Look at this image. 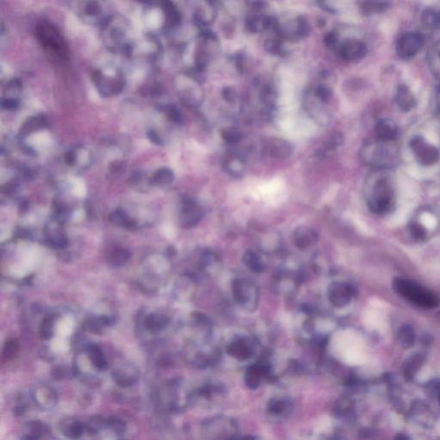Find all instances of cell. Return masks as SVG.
<instances>
[{
	"instance_id": "6da1fadb",
	"label": "cell",
	"mask_w": 440,
	"mask_h": 440,
	"mask_svg": "<svg viewBox=\"0 0 440 440\" xmlns=\"http://www.w3.org/2000/svg\"><path fill=\"white\" fill-rule=\"evenodd\" d=\"M395 291L414 306L423 309H433L439 306V299L434 293L416 283L404 279L393 281Z\"/></svg>"
},
{
	"instance_id": "7a4b0ae2",
	"label": "cell",
	"mask_w": 440,
	"mask_h": 440,
	"mask_svg": "<svg viewBox=\"0 0 440 440\" xmlns=\"http://www.w3.org/2000/svg\"><path fill=\"white\" fill-rule=\"evenodd\" d=\"M309 25L306 17L301 15L293 18L277 19L275 29L273 33L276 36L290 43H297L306 38L309 34Z\"/></svg>"
},
{
	"instance_id": "3957f363",
	"label": "cell",
	"mask_w": 440,
	"mask_h": 440,
	"mask_svg": "<svg viewBox=\"0 0 440 440\" xmlns=\"http://www.w3.org/2000/svg\"><path fill=\"white\" fill-rule=\"evenodd\" d=\"M37 38L44 47L49 49L60 57L67 55L66 43L60 34L50 23H42L37 28Z\"/></svg>"
},
{
	"instance_id": "277c9868",
	"label": "cell",
	"mask_w": 440,
	"mask_h": 440,
	"mask_svg": "<svg viewBox=\"0 0 440 440\" xmlns=\"http://www.w3.org/2000/svg\"><path fill=\"white\" fill-rule=\"evenodd\" d=\"M231 286L234 299L238 305L249 309L257 306L258 291L253 283L248 279H237Z\"/></svg>"
},
{
	"instance_id": "5b68a950",
	"label": "cell",
	"mask_w": 440,
	"mask_h": 440,
	"mask_svg": "<svg viewBox=\"0 0 440 440\" xmlns=\"http://www.w3.org/2000/svg\"><path fill=\"white\" fill-rule=\"evenodd\" d=\"M196 54V61L199 69H206L213 57L217 55L220 50V44L218 38L214 34L207 32L203 35Z\"/></svg>"
},
{
	"instance_id": "8992f818",
	"label": "cell",
	"mask_w": 440,
	"mask_h": 440,
	"mask_svg": "<svg viewBox=\"0 0 440 440\" xmlns=\"http://www.w3.org/2000/svg\"><path fill=\"white\" fill-rule=\"evenodd\" d=\"M334 49L340 58L346 61H355L362 59L366 54L367 47L360 40L348 38L342 42L338 40Z\"/></svg>"
},
{
	"instance_id": "52a82bcc",
	"label": "cell",
	"mask_w": 440,
	"mask_h": 440,
	"mask_svg": "<svg viewBox=\"0 0 440 440\" xmlns=\"http://www.w3.org/2000/svg\"><path fill=\"white\" fill-rule=\"evenodd\" d=\"M203 216V208L200 204L192 198L184 199L180 214V224L182 228L190 229L197 225Z\"/></svg>"
},
{
	"instance_id": "ba28073f",
	"label": "cell",
	"mask_w": 440,
	"mask_h": 440,
	"mask_svg": "<svg viewBox=\"0 0 440 440\" xmlns=\"http://www.w3.org/2000/svg\"><path fill=\"white\" fill-rule=\"evenodd\" d=\"M353 296L354 288L348 283H333L328 290L329 302L337 308L348 306Z\"/></svg>"
},
{
	"instance_id": "9c48e42d",
	"label": "cell",
	"mask_w": 440,
	"mask_h": 440,
	"mask_svg": "<svg viewBox=\"0 0 440 440\" xmlns=\"http://www.w3.org/2000/svg\"><path fill=\"white\" fill-rule=\"evenodd\" d=\"M327 104L317 98L311 89L306 94L305 97V106L307 113L310 115L315 122L319 124H325L329 121V113L327 110Z\"/></svg>"
},
{
	"instance_id": "30bf717a",
	"label": "cell",
	"mask_w": 440,
	"mask_h": 440,
	"mask_svg": "<svg viewBox=\"0 0 440 440\" xmlns=\"http://www.w3.org/2000/svg\"><path fill=\"white\" fill-rule=\"evenodd\" d=\"M423 43V37L420 34H405L398 41V54L404 59L414 57L421 49Z\"/></svg>"
},
{
	"instance_id": "8fae6325",
	"label": "cell",
	"mask_w": 440,
	"mask_h": 440,
	"mask_svg": "<svg viewBox=\"0 0 440 440\" xmlns=\"http://www.w3.org/2000/svg\"><path fill=\"white\" fill-rule=\"evenodd\" d=\"M319 235L314 229L306 225L297 227L293 233V241L299 250H306L317 243Z\"/></svg>"
},
{
	"instance_id": "7c38bea8",
	"label": "cell",
	"mask_w": 440,
	"mask_h": 440,
	"mask_svg": "<svg viewBox=\"0 0 440 440\" xmlns=\"http://www.w3.org/2000/svg\"><path fill=\"white\" fill-rule=\"evenodd\" d=\"M266 151L270 157L278 160H286L292 157L293 147L292 144L286 139L273 138L266 145Z\"/></svg>"
},
{
	"instance_id": "4fadbf2b",
	"label": "cell",
	"mask_w": 440,
	"mask_h": 440,
	"mask_svg": "<svg viewBox=\"0 0 440 440\" xmlns=\"http://www.w3.org/2000/svg\"><path fill=\"white\" fill-rule=\"evenodd\" d=\"M223 168L230 176L238 179L245 175L246 163L241 155L231 152L223 159Z\"/></svg>"
},
{
	"instance_id": "5bb4252c",
	"label": "cell",
	"mask_w": 440,
	"mask_h": 440,
	"mask_svg": "<svg viewBox=\"0 0 440 440\" xmlns=\"http://www.w3.org/2000/svg\"><path fill=\"white\" fill-rule=\"evenodd\" d=\"M270 374V368L265 363H257L251 365L247 370L244 376V382L247 386L255 390L259 387L263 378H267Z\"/></svg>"
},
{
	"instance_id": "9a60e30c",
	"label": "cell",
	"mask_w": 440,
	"mask_h": 440,
	"mask_svg": "<svg viewBox=\"0 0 440 440\" xmlns=\"http://www.w3.org/2000/svg\"><path fill=\"white\" fill-rule=\"evenodd\" d=\"M115 383L121 387H130L138 379V370L132 365H126L113 372Z\"/></svg>"
},
{
	"instance_id": "2e32d148",
	"label": "cell",
	"mask_w": 440,
	"mask_h": 440,
	"mask_svg": "<svg viewBox=\"0 0 440 440\" xmlns=\"http://www.w3.org/2000/svg\"><path fill=\"white\" fill-rule=\"evenodd\" d=\"M228 354L238 360H245L252 355V348L244 339H238L231 342L227 348Z\"/></svg>"
},
{
	"instance_id": "e0dca14e",
	"label": "cell",
	"mask_w": 440,
	"mask_h": 440,
	"mask_svg": "<svg viewBox=\"0 0 440 440\" xmlns=\"http://www.w3.org/2000/svg\"><path fill=\"white\" fill-rule=\"evenodd\" d=\"M131 258V253L129 250L121 247H115L110 250L107 255V260L112 266H122L128 263Z\"/></svg>"
},
{
	"instance_id": "ac0fdd59",
	"label": "cell",
	"mask_w": 440,
	"mask_h": 440,
	"mask_svg": "<svg viewBox=\"0 0 440 440\" xmlns=\"http://www.w3.org/2000/svg\"><path fill=\"white\" fill-rule=\"evenodd\" d=\"M243 264L254 273H262L265 268L262 257L253 250H247L243 254Z\"/></svg>"
},
{
	"instance_id": "d6986e66",
	"label": "cell",
	"mask_w": 440,
	"mask_h": 440,
	"mask_svg": "<svg viewBox=\"0 0 440 440\" xmlns=\"http://www.w3.org/2000/svg\"><path fill=\"white\" fill-rule=\"evenodd\" d=\"M109 220L111 223H115L118 226L126 228L128 230L136 229V222L132 219H130L123 209L118 208L109 214Z\"/></svg>"
},
{
	"instance_id": "ffe728a7",
	"label": "cell",
	"mask_w": 440,
	"mask_h": 440,
	"mask_svg": "<svg viewBox=\"0 0 440 440\" xmlns=\"http://www.w3.org/2000/svg\"><path fill=\"white\" fill-rule=\"evenodd\" d=\"M89 358L92 365L99 371H104L108 368V363L102 349L98 346L91 345L89 347Z\"/></svg>"
},
{
	"instance_id": "44dd1931",
	"label": "cell",
	"mask_w": 440,
	"mask_h": 440,
	"mask_svg": "<svg viewBox=\"0 0 440 440\" xmlns=\"http://www.w3.org/2000/svg\"><path fill=\"white\" fill-rule=\"evenodd\" d=\"M168 322L169 319L165 315L161 314H151L146 316L144 324L145 329H148L149 331L156 332L165 328Z\"/></svg>"
},
{
	"instance_id": "7402d4cb",
	"label": "cell",
	"mask_w": 440,
	"mask_h": 440,
	"mask_svg": "<svg viewBox=\"0 0 440 440\" xmlns=\"http://www.w3.org/2000/svg\"><path fill=\"white\" fill-rule=\"evenodd\" d=\"M174 180L173 171L168 168H162L156 171L151 178V184L154 186H165Z\"/></svg>"
},
{
	"instance_id": "603a6c76",
	"label": "cell",
	"mask_w": 440,
	"mask_h": 440,
	"mask_svg": "<svg viewBox=\"0 0 440 440\" xmlns=\"http://www.w3.org/2000/svg\"><path fill=\"white\" fill-rule=\"evenodd\" d=\"M46 126V119L43 115L33 116L29 120H27L25 123L23 124L22 129H21V132L23 134H29L33 132L45 128Z\"/></svg>"
},
{
	"instance_id": "cb8c5ba5",
	"label": "cell",
	"mask_w": 440,
	"mask_h": 440,
	"mask_svg": "<svg viewBox=\"0 0 440 440\" xmlns=\"http://www.w3.org/2000/svg\"><path fill=\"white\" fill-rule=\"evenodd\" d=\"M415 334L410 325H403L398 330L397 341L403 348H410L414 345Z\"/></svg>"
},
{
	"instance_id": "d4e9b609",
	"label": "cell",
	"mask_w": 440,
	"mask_h": 440,
	"mask_svg": "<svg viewBox=\"0 0 440 440\" xmlns=\"http://www.w3.org/2000/svg\"><path fill=\"white\" fill-rule=\"evenodd\" d=\"M220 136L223 141L229 145L237 144L243 138V132L234 127H227L222 129L220 131Z\"/></svg>"
},
{
	"instance_id": "484cf974",
	"label": "cell",
	"mask_w": 440,
	"mask_h": 440,
	"mask_svg": "<svg viewBox=\"0 0 440 440\" xmlns=\"http://www.w3.org/2000/svg\"><path fill=\"white\" fill-rule=\"evenodd\" d=\"M114 321L107 316H102L99 318H89L85 322V329L89 332L97 334L101 332L102 327L109 326Z\"/></svg>"
},
{
	"instance_id": "4316f807",
	"label": "cell",
	"mask_w": 440,
	"mask_h": 440,
	"mask_svg": "<svg viewBox=\"0 0 440 440\" xmlns=\"http://www.w3.org/2000/svg\"><path fill=\"white\" fill-rule=\"evenodd\" d=\"M290 405V401L286 398H273L268 402L267 411L270 414L279 415L284 414L288 409Z\"/></svg>"
},
{
	"instance_id": "83f0119b",
	"label": "cell",
	"mask_w": 440,
	"mask_h": 440,
	"mask_svg": "<svg viewBox=\"0 0 440 440\" xmlns=\"http://www.w3.org/2000/svg\"><path fill=\"white\" fill-rule=\"evenodd\" d=\"M423 362L424 358L420 354L414 355L410 359H408L404 365L405 377L407 378H414V375L423 364Z\"/></svg>"
},
{
	"instance_id": "f1b7e54d",
	"label": "cell",
	"mask_w": 440,
	"mask_h": 440,
	"mask_svg": "<svg viewBox=\"0 0 440 440\" xmlns=\"http://www.w3.org/2000/svg\"><path fill=\"white\" fill-rule=\"evenodd\" d=\"M19 352V342L16 339H11L4 344L3 349V358L5 361H11L17 358Z\"/></svg>"
},
{
	"instance_id": "f546056e",
	"label": "cell",
	"mask_w": 440,
	"mask_h": 440,
	"mask_svg": "<svg viewBox=\"0 0 440 440\" xmlns=\"http://www.w3.org/2000/svg\"><path fill=\"white\" fill-rule=\"evenodd\" d=\"M283 42L284 41L282 39H280L278 36L275 35V37L269 38L265 42V44H264L265 49L268 53L274 54V55H282L284 53Z\"/></svg>"
},
{
	"instance_id": "4dcf8cb0",
	"label": "cell",
	"mask_w": 440,
	"mask_h": 440,
	"mask_svg": "<svg viewBox=\"0 0 440 440\" xmlns=\"http://www.w3.org/2000/svg\"><path fill=\"white\" fill-rule=\"evenodd\" d=\"M28 429L30 431L29 436H27L28 440H37L43 437L44 434H47L48 428L44 424L40 421H33L29 425Z\"/></svg>"
},
{
	"instance_id": "1f68e13d",
	"label": "cell",
	"mask_w": 440,
	"mask_h": 440,
	"mask_svg": "<svg viewBox=\"0 0 440 440\" xmlns=\"http://www.w3.org/2000/svg\"><path fill=\"white\" fill-rule=\"evenodd\" d=\"M311 91L317 98L320 99L322 102H325V103H329L330 102L333 92H332L331 88L328 85L318 84L315 87H313Z\"/></svg>"
},
{
	"instance_id": "d6a6232c",
	"label": "cell",
	"mask_w": 440,
	"mask_h": 440,
	"mask_svg": "<svg viewBox=\"0 0 440 440\" xmlns=\"http://www.w3.org/2000/svg\"><path fill=\"white\" fill-rule=\"evenodd\" d=\"M53 315L46 316L43 320L42 325L40 327V335L44 340H48L52 337L53 334Z\"/></svg>"
},
{
	"instance_id": "836d02e7",
	"label": "cell",
	"mask_w": 440,
	"mask_h": 440,
	"mask_svg": "<svg viewBox=\"0 0 440 440\" xmlns=\"http://www.w3.org/2000/svg\"><path fill=\"white\" fill-rule=\"evenodd\" d=\"M105 426H107V419L102 417L101 415H94V416L89 418L86 428L88 429L89 433L95 434Z\"/></svg>"
},
{
	"instance_id": "e575fe53",
	"label": "cell",
	"mask_w": 440,
	"mask_h": 440,
	"mask_svg": "<svg viewBox=\"0 0 440 440\" xmlns=\"http://www.w3.org/2000/svg\"><path fill=\"white\" fill-rule=\"evenodd\" d=\"M423 23L426 26L436 28L440 25V13L436 10L428 9L423 14Z\"/></svg>"
},
{
	"instance_id": "d590c367",
	"label": "cell",
	"mask_w": 440,
	"mask_h": 440,
	"mask_svg": "<svg viewBox=\"0 0 440 440\" xmlns=\"http://www.w3.org/2000/svg\"><path fill=\"white\" fill-rule=\"evenodd\" d=\"M86 428V426H85L84 424L79 422V421H75V422L70 424L69 426L66 427L65 434L72 439H78V438L82 436Z\"/></svg>"
},
{
	"instance_id": "8d00e7d4",
	"label": "cell",
	"mask_w": 440,
	"mask_h": 440,
	"mask_svg": "<svg viewBox=\"0 0 440 440\" xmlns=\"http://www.w3.org/2000/svg\"><path fill=\"white\" fill-rule=\"evenodd\" d=\"M107 426L117 434H124L127 428V423L125 421L121 418L115 416H112L107 419Z\"/></svg>"
},
{
	"instance_id": "74e56055",
	"label": "cell",
	"mask_w": 440,
	"mask_h": 440,
	"mask_svg": "<svg viewBox=\"0 0 440 440\" xmlns=\"http://www.w3.org/2000/svg\"><path fill=\"white\" fill-rule=\"evenodd\" d=\"M429 60L434 69L440 71V42L433 46L429 53Z\"/></svg>"
},
{
	"instance_id": "f35d334b",
	"label": "cell",
	"mask_w": 440,
	"mask_h": 440,
	"mask_svg": "<svg viewBox=\"0 0 440 440\" xmlns=\"http://www.w3.org/2000/svg\"><path fill=\"white\" fill-rule=\"evenodd\" d=\"M164 111L165 112L167 118L171 122L176 123V124H180L182 122V115H181V111L179 109H176L174 106L165 108Z\"/></svg>"
},
{
	"instance_id": "ab89813d",
	"label": "cell",
	"mask_w": 440,
	"mask_h": 440,
	"mask_svg": "<svg viewBox=\"0 0 440 440\" xmlns=\"http://www.w3.org/2000/svg\"><path fill=\"white\" fill-rule=\"evenodd\" d=\"M421 221L422 224L427 227V229H434V227L437 225V220L428 213H425L421 215Z\"/></svg>"
},
{
	"instance_id": "60d3db41",
	"label": "cell",
	"mask_w": 440,
	"mask_h": 440,
	"mask_svg": "<svg viewBox=\"0 0 440 440\" xmlns=\"http://www.w3.org/2000/svg\"><path fill=\"white\" fill-rule=\"evenodd\" d=\"M342 142V138L340 137V135L333 134L331 137H329L327 140L325 146H324V151H330L334 150L336 147H338L340 144Z\"/></svg>"
},
{
	"instance_id": "b9f144b4",
	"label": "cell",
	"mask_w": 440,
	"mask_h": 440,
	"mask_svg": "<svg viewBox=\"0 0 440 440\" xmlns=\"http://www.w3.org/2000/svg\"><path fill=\"white\" fill-rule=\"evenodd\" d=\"M222 96L225 102L228 103H233L236 102L237 94H236L235 89L230 88V87H226L222 90Z\"/></svg>"
},
{
	"instance_id": "7bdbcfd3",
	"label": "cell",
	"mask_w": 440,
	"mask_h": 440,
	"mask_svg": "<svg viewBox=\"0 0 440 440\" xmlns=\"http://www.w3.org/2000/svg\"><path fill=\"white\" fill-rule=\"evenodd\" d=\"M2 108L9 111H14L16 109H18L19 107V102L15 99H4L1 102Z\"/></svg>"
},
{
	"instance_id": "ee69618b",
	"label": "cell",
	"mask_w": 440,
	"mask_h": 440,
	"mask_svg": "<svg viewBox=\"0 0 440 440\" xmlns=\"http://www.w3.org/2000/svg\"><path fill=\"white\" fill-rule=\"evenodd\" d=\"M17 187V181L12 180V181H8L7 183L3 185V187H2V192L4 193V194H12L16 191Z\"/></svg>"
},
{
	"instance_id": "f6af8a7d",
	"label": "cell",
	"mask_w": 440,
	"mask_h": 440,
	"mask_svg": "<svg viewBox=\"0 0 440 440\" xmlns=\"http://www.w3.org/2000/svg\"><path fill=\"white\" fill-rule=\"evenodd\" d=\"M147 137L152 143H154L156 145H161L163 144L161 137L154 130H149L147 132Z\"/></svg>"
},
{
	"instance_id": "bcb514c9",
	"label": "cell",
	"mask_w": 440,
	"mask_h": 440,
	"mask_svg": "<svg viewBox=\"0 0 440 440\" xmlns=\"http://www.w3.org/2000/svg\"><path fill=\"white\" fill-rule=\"evenodd\" d=\"M76 153L73 151H69L65 155V162L68 166H73L76 164Z\"/></svg>"
},
{
	"instance_id": "7dc6e473",
	"label": "cell",
	"mask_w": 440,
	"mask_h": 440,
	"mask_svg": "<svg viewBox=\"0 0 440 440\" xmlns=\"http://www.w3.org/2000/svg\"><path fill=\"white\" fill-rule=\"evenodd\" d=\"M142 176L139 172L136 171L130 177V182L132 184H138L139 181H141Z\"/></svg>"
},
{
	"instance_id": "c3c4849f",
	"label": "cell",
	"mask_w": 440,
	"mask_h": 440,
	"mask_svg": "<svg viewBox=\"0 0 440 440\" xmlns=\"http://www.w3.org/2000/svg\"><path fill=\"white\" fill-rule=\"evenodd\" d=\"M109 168H110V171H111L112 172L116 173V172H119V171L122 170V164L121 162L119 161L113 162L111 165H110V166H109Z\"/></svg>"
},
{
	"instance_id": "681fc988",
	"label": "cell",
	"mask_w": 440,
	"mask_h": 440,
	"mask_svg": "<svg viewBox=\"0 0 440 440\" xmlns=\"http://www.w3.org/2000/svg\"><path fill=\"white\" fill-rule=\"evenodd\" d=\"M64 373H65V371L63 370V368L61 367L56 368L55 371H53V377L56 379H63V378L65 377Z\"/></svg>"
},
{
	"instance_id": "f907efd6",
	"label": "cell",
	"mask_w": 440,
	"mask_h": 440,
	"mask_svg": "<svg viewBox=\"0 0 440 440\" xmlns=\"http://www.w3.org/2000/svg\"><path fill=\"white\" fill-rule=\"evenodd\" d=\"M436 317H437L438 320L440 322V312L437 313V315H436Z\"/></svg>"
}]
</instances>
